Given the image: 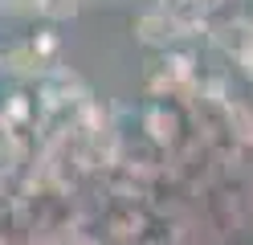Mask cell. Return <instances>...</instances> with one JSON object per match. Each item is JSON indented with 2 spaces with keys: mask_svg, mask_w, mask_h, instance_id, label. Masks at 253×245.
<instances>
[{
  "mask_svg": "<svg viewBox=\"0 0 253 245\" xmlns=\"http://www.w3.org/2000/svg\"><path fill=\"white\" fill-rule=\"evenodd\" d=\"M171 37H180V21H176V16H168V12H147V16H139V41H147V45H168Z\"/></svg>",
  "mask_w": 253,
  "mask_h": 245,
  "instance_id": "6da1fadb",
  "label": "cell"
},
{
  "mask_svg": "<svg viewBox=\"0 0 253 245\" xmlns=\"http://www.w3.org/2000/svg\"><path fill=\"white\" fill-rule=\"evenodd\" d=\"M41 16H53V21H66V16L78 12V0H37Z\"/></svg>",
  "mask_w": 253,
  "mask_h": 245,
  "instance_id": "7a4b0ae2",
  "label": "cell"
},
{
  "mask_svg": "<svg viewBox=\"0 0 253 245\" xmlns=\"http://www.w3.org/2000/svg\"><path fill=\"white\" fill-rule=\"evenodd\" d=\"M192 4H200V8H216V4H225V0H192Z\"/></svg>",
  "mask_w": 253,
  "mask_h": 245,
  "instance_id": "3957f363",
  "label": "cell"
},
{
  "mask_svg": "<svg viewBox=\"0 0 253 245\" xmlns=\"http://www.w3.org/2000/svg\"><path fill=\"white\" fill-rule=\"evenodd\" d=\"M241 61L249 65V70H253V45H249V49H245V53H241Z\"/></svg>",
  "mask_w": 253,
  "mask_h": 245,
  "instance_id": "277c9868",
  "label": "cell"
}]
</instances>
